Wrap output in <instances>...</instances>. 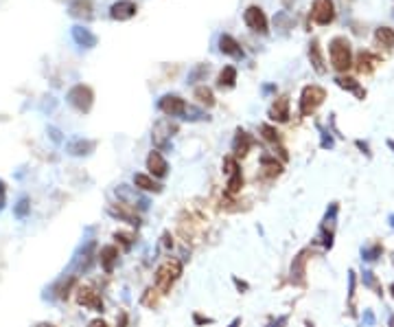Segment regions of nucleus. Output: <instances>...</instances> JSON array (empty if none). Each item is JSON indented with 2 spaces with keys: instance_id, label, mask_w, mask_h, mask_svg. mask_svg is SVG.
Returning a JSON list of instances; mask_svg holds the SVG:
<instances>
[{
  "instance_id": "nucleus-1",
  "label": "nucleus",
  "mask_w": 394,
  "mask_h": 327,
  "mask_svg": "<svg viewBox=\"0 0 394 327\" xmlns=\"http://www.w3.org/2000/svg\"><path fill=\"white\" fill-rule=\"evenodd\" d=\"M328 53H331V64L335 70H348L352 66V51H350V42L344 35H338L331 40L328 44Z\"/></svg>"
},
{
  "instance_id": "nucleus-2",
  "label": "nucleus",
  "mask_w": 394,
  "mask_h": 327,
  "mask_svg": "<svg viewBox=\"0 0 394 327\" xmlns=\"http://www.w3.org/2000/svg\"><path fill=\"white\" fill-rule=\"evenodd\" d=\"M180 275H182V264L178 259H167L158 268V272H155V285H158V290L162 294H167L173 288V283L180 279Z\"/></svg>"
},
{
  "instance_id": "nucleus-3",
  "label": "nucleus",
  "mask_w": 394,
  "mask_h": 327,
  "mask_svg": "<svg viewBox=\"0 0 394 327\" xmlns=\"http://www.w3.org/2000/svg\"><path fill=\"white\" fill-rule=\"evenodd\" d=\"M326 99V90L322 86H305L302 88V95H300V114L302 117H309L318 105H322V101Z\"/></svg>"
},
{
  "instance_id": "nucleus-4",
  "label": "nucleus",
  "mask_w": 394,
  "mask_h": 327,
  "mask_svg": "<svg viewBox=\"0 0 394 327\" xmlns=\"http://www.w3.org/2000/svg\"><path fill=\"white\" fill-rule=\"evenodd\" d=\"M66 99H68V103H70L75 110H79V112H90V108H92V103H94V93H92V88H90V86L77 84V86H72L70 90H68Z\"/></svg>"
},
{
  "instance_id": "nucleus-5",
  "label": "nucleus",
  "mask_w": 394,
  "mask_h": 327,
  "mask_svg": "<svg viewBox=\"0 0 394 327\" xmlns=\"http://www.w3.org/2000/svg\"><path fill=\"white\" fill-rule=\"evenodd\" d=\"M243 22L248 24V29H252L254 33H267V15L257 5L248 7L243 11Z\"/></svg>"
},
{
  "instance_id": "nucleus-6",
  "label": "nucleus",
  "mask_w": 394,
  "mask_h": 327,
  "mask_svg": "<svg viewBox=\"0 0 394 327\" xmlns=\"http://www.w3.org/2000/svg\"><path fill=\"white\" fill-rule=\"evenodd\" d=\"M158 108H160L162 114H167V117H182V114L188 112L186 101L178 95H164L158 101Z\"/></svg>"
},
{
  "instance_id": "nucleus-7",
  "label": "nucleus",
  "mask_w": 394,
  "mask_h": 327,
  "mask_svg": "<svg viewBox=\"0 0 394 327\" xmlns=\"http://www.w3.org/2000/svg\"><path fill=\"white\" fill-rule=\"evenodd\" d=\"M311 18L318 24H331L335 20L333 0H313V5H311Z\"/></svg>"
},
{
  "instance_id": "nucleus-8",
  "label": "nucleus",
  "mask_w": 394,
  "mask_h": 327,
  "mask_svg": "<svg viewBox=\"0 0 394 327\" xmlns=\"http://www.w3.org/2000/svg\"><path fill=\"white\" fill-rule=\"evenodd\" d=\"M309 248L300 250L298 255L291 261V270H289V279L293 285H305V275H307V259H309Z\"/></svg>"
},
{
  "instance_id": "nucleus-9",
  "label": "nucleus",
  "mask_w": 394,
  "mask_h": 327,
  "mask_svg": "<svg viewBox=\"0 0 394 327\" xmlns=\"http://www.w3.org/2000/svg\"><path fill=\"white\" fill-rule=\"evenodd\" d=\"M77 301H79V305H86L90 310H94V312H103V301L98 297V292L94 288H90V285H79Z\"/></svg>"
},
{
  "instance_id": "nucleus-10",
  "label": "nucleus",
  "mask_w": 394,
  "mask_h": 327,
  "mask_svg": "<svg viewBox=\"0 0 394 327\" xmlns=\"http://www.w3.org/2000/svg\"><path fill=\"white\" fill-rule=\"evenodd\" d=\"M108 211H110L112 217H119V220H123V222H127L131 226H141V215L136 213V209L131 207V204L116 202V204H112Z\"/></svg>"
},
{
  "instance_id": "nucleus-11",
  "label": "nucleus",
  "mask_w": 394,
  "mask_h": 327,
  "mask_svg": "<svg viewBox=\"0 0 394 327\" xmlns=\"http://www.w3.org/2000/svg\"><path fill=\"white\" fill-rule=\"evenodd\" d=\"M138 11V5L134 0H116L112 7H110V15L114 20L119 22H125V20H131Z\"/></svg>"
},
{
  "instance_id": "nucleus-12",
  "label": "nucleus",
  "mask_w": 394,
  "mask_h": 327,
  "mask_svg": "<svg viewBox=\"0 0 394 327\" xmlns=\"http://www.w3.org/2000/svg\"><path fill=\"white\" fill-rule=\"evenodd\" d=\"M147 169H149V174H151L153 178H164V176L169 174L167 160H164V156H162L158 150L149 152V156H147Z\"/></svg>"
},
{
  "instance_id": "nucleus-13",
  "label": "nucleus",
  "mask_w": 394,
  "mask_h": 327,
  "mask_svg": "<svg viewBox=\"0 0 394 327\" xmlns=\"http://www.w3.org/2000/svg\"><path fill=\"white\" fill-rule=\"evenodd\" d=\"M116 195L121 198V202H125V204H131V207H138V209H147L149 207V202H147V198H143V195H138V191H134L131 187L127 185H121L119 189H116Z\"/></svg>"
},
{
  "instance_id": "nucleus-14",
  "label": "nucleus",
  "mask_w": 394,
  "mask_h": 327,
  "mask_svg": "<svg viewBox=\"0 0 394 327\" xmlns=\"http://www.w3.org/2000/svg\"><path fill=\"white\" fill-rule=\"evenodd\" d=\"M219 51L224 53V55H228V57H234V60H241V57H243L241 44L237 42L232 35H228V33H224V35L219 38Z\"/></svg>"
},
{
  "instance_id": "nucleus-15",
  "label": "nucleus",
  "mask_w": 394,
  "mask_h": 327,
  "mask_svg": "<svg viewBox=\"0 0 394 327\" xmlns=\"http://www.w3.org/2000/svg\"><path fill=\"white\" fill-rule=\"evenodd\" d=\"M68 13L72 15V18L90 20L92 18V0H70Z\"/></svg>"
},
{
  "instance_id": "nucleus-16",
  "label": "nucleus",
  "mask_w": 394,
  "mask_h": 327,
  "mask_svg": "<svg viewBox=\"0 0 394 327\" xmlns=\"http://www.w3.org/2000/svg\"><path fill=\"white\" fill-rule=\"evenodd\" d=\"M171 132H175V125H171L169 121H158L153 128V143L158 147H167L169 145V138H171Z\"/></svg>"
},
{
  "instance_id": "nucleus-17",
  "label": "nucleus",
  "mask_w": 394,
  "mask_h": 327,
  "mask_svg": "<svg viewBox=\"0 0 394 327\" xmlns=\"http://www.w3.org/2000/svg\"><path fill=\"white\" fill-rule=\"evenodd\" d=\"M269 117L274 121H289V97L287 95H281L278 99L272 103V108H269Z\"/></svg>"
},
{
  "instance_id": "nucleus-18",
  "label": "nucleus",
  "mask_w": 394,
  "mask_h": 327,
  "mask_svg": "<svg viewBox=\"0 0 394 327\" xmlns=\"http://www.w3.org/2000/svg\"><path fill=\"white\" fill-rule=\"evenodd\" d=\"M72 40L84 48H94L96 42H98V38L92 33V31L84 29V27H72Z\"/></svg>"
},
{
  "instance_id": "nucleus-19",
  "label": "nucleus",
  "mask_w": 394,
  "mask_h": 327,
  "mask_svg": "<svg viewBox=\"0 0 394 327\" xmlns=\"http://www.w3.org/2000/svg\"><path fill=\"white\" fill-rule=\"evenodd\" d=\"M252 136L245 132V130H237V136H234V141H232V152H234V156H245V154L250 152V147H252Z\"/></svg>"
},
{
  "instance_id": "nucleus-20",
  "label": "nucleus",
  "mask_w": 394,
  "mask_h": 327,
  "mask_svg": "<svg viewBox=\"0 0 394 327\" xmlns=\"http://www.w3.org/2000/svg\"><path fill=\"white\" fill-rule=\"evenodd\" d=\"M309 60H311V66L318 75H324L326 72V66H324V57H322V48H320V42L313 40V42L309 44Z\"/></svg>"
},
{
  "instance_id": "nucleus-21",
  "label": "nucleus",
  "mask_w": 394,
  "mask_h": 327,
  "mask_svg": "<svg viewBox=\"0 0 394 327\" xmlns=\"http://www.w3.org/2000/svg\"><path fill=\"white\" fill-rule=\"evenodd\" d=\"M92 150H94V141H86V138H72L66 145V152L72 154V156H88Z\"/></svg>"
},
{
  "instance_id": "nucleus-22",
  "label": "nucleus",
  "mask_w": 394,
  "mask_h": 327,
  "mask_svg": "<svg viewBox=\"0 0 394 327\" xmlns=\"http://www.w3.org/2000/svg\"><path fill=\"white\" fill-rule=\"evenodd\" d=\"M119 259V248L116 246H103L101 252H98V261H101L103 270L105 272H112L114 270V264Z\"/></svg>"
},
{
  "instance_id": "nucleus-23",
  "label": "nucleus",
  "mask_w": 394,
  "mask_h": 327,
  "mask_svg": "<svg viewBox=\"0 0 394 327\" xmlns=\"http://www.w3.org/2000/svg\"><path fill=\"white\" fill-rule=\"evenodd\" d=\"M134 185H136V189H143V191H153V193L162 191V185L155 183V178L147 176V174H134Z\"/></svg>"
},
{
  "instance_id": "nucleus-24",
  "label": "nucleus",
  "mask_w": 394,
  "mask_h": 327,
  "mask_svg": "<svg viewBox=\"0 0 394 327\" xmlns=\"http://www.w3.org/2000/svg\"><path fill=\"white\" fill-rule=\"evenodd\" d=\"M234 84H237V68L224 66V70H221L219 77H217V86L221 90H230V88H234Z\"/></svg>"
},
{
  "instance_id": "nucleus-25",
  "label": "nucleus",
  "mask_w": 394,
  "mask_h": 327,
  "mask_svg": "<svg viewBox=\"0 0 394 327\" xmlns=\"http://www.w3.org/2000/svg\"><path fill=\"white\" fill-rule=\"evenodd\" d=\"M375 40H377V44H379V46L392 51V48H394V29H390V27H379V29L375 31Z\"/></svg>"
},
{
  "instance_id": "nucleus-26",
  "label": "nucleus",
  "mask_w": 394,
  "mask_h": 327,
  "mask_svg": "<svg viewBox=\"0 0 394 327\" xmlns=\"http://www.w3.org/2000/svg\"><path fill=\"white\" fill-rule=\"evenodd\" d=\"M375 64H377V57L370 51H361L357 55V70L359 72H372Z\"/></svg>"
},
{
  "instance_id": "nucleus-27",
  "label": "nucleus",
  "mask_w": 394,
  "mask_h": 327,
  "mask_svg": "<svg viewBox=\"0 0 394 327\" xmlns=\"http://www.w3.org/2000/svg\"><path fill=\"white\" fill-rule=\"evenodd\" d=\"M261 165H263V169H265V176L267 178H274V176H278L283 171V165L278 162L274 156H263L261 158Z\"/></svg>"
},
{
  "instance_id": "nucleus-28",
  "label": "nucleus",
  "mask_w": 394,
  "mask_h": 327,
  "mask_svg": "<svg viewBox=\"0 0 394 327\" xmlns=\"http://www.w3.org/2000/svg\"><path fill=\"white\" fill-rule=\"evenodd\" d=\"M195 99L202 105H206V108H212V105H215V95H212V90L208 86H197L195 88Z\"/></svg>"
},
{
  "instance_id": "nucleus-29",
  "label": "nucleus",
  "mask_w": 394,
  "mask_h": 327,
  "mask_svg": "<svg viewBox=\"0 0 394 327\" xmlns=\"http://www.w3.org/2000/svg\"><path fill=\"white\" fill-rule=\"evenodd\" d=\"M335 81H338V86H340V88H344V90L355 93V95L359 97V99H364V97H366V90H361V88H359L357 79H352V77H338Z\"/></svg>"
},
{
  "instance_id": "nucleus-30",
  "label": "nucleus",
  "mask_w": 394,
  "mask_h": 327,
  "mask_svg": "<svg viewBox=\"0 0 394 327\" xmlns=\"http://www.w3.org/2000/svg\"><path fill=\"white\" fill-rule=\"evenodd\" d=\"M241 187H243V174H241V169H237L234 174H230V178H228V193L230 195L239 193Z\"/></svg>"
},
{
  "instance_id": "nucleus-31",
  "label": "nucleus",
  "mask_w": 394,
  "mask_h": 327,
  "mask_svg": "<svg viewBox=\"0 0 394 327\" xmlns=\"http://www.w3.org/2000/svg\"><path fill=\"white\" fill-rule=\"evenodd\" d=\"M259 130H261V134H263V138H265V141H269V143H281V134H278V130H276L274 125L263 123Z\"/></svg>"
},
{
  "instance_id": "nucleus-32",
  "label": "nucleus",
  "mask_w": 394,
  "mask_h": 327,
  "mask_svg": "<svg viewBox=\"0 0 394 327\" xmlns=\"http://www.w3.org/2000/svg\"><path fill=\"white\" fill-rule=\"evenodd\" d=\"M208 70H210V66L208 64H197V66L188 72V84H197L202 77H206L208 75Z\"/></svg>"
},
{
  "instance_id": "nucleus-33",
  "label": "nucleus",
  "mask_w": 394,
  "mask_h": 327,
  "mask_svg": "<svg viewBox=\"0 0 394 327\" xmlns=\"http://www.w3.org/2000/svg\"><path fill=\"white\" fill-rule=\"evenodd\" d=\"M381 252H383L381 244H372V246H366L364 250H361V257H364L366 261H375V259L381 257Z\"/></svg>"
},
{
  "instance_id": "nucleus-34",
  "label": "nucleus",
  "mask_w": 394,
  "mask_h": 327,
  "mask_svg": "<svg viewBox=\"0 0 394 327\" xmlns=\"http://www.w3.org/2000/svg\"><path fill=\"white\" fill-rule=\"evenodd\" d=\"M153 292H155L153 288H147V290H145L143 299H141L143 305H147V307H153V305H155V294H153Z\"/></svg>"
},
{
  "instance_id": "nucleus-35",
  "label": "nucleus",
  "mask_w": 394,
  "mask_h": 327,
  "mask_svg": "<svg viewBox=\"0 0 394 327\" xmlns=\"http://www.w3.org/2000/svg\"><path fill=\"white\" fill-rule=\"evenodd\" d=\"M29 207H31L29 200H27V198H22V200L18 202V207H15V215H18V217H24V215L29 213Z\"/></svg>"
},
{
  "instance_id": "nucleus-36",
  "label": "nucleus",
  "mask_w": 394,
  "mask_h": 327,
  "mask_svg": "<svg viewBox=\"0 0 394 327\" xmlns=\"http://www.w3.org/2000/svg\"><path fill=\"white\" fill-rule=\"evenodd\" d=\"M364 285H368V288H375V290H379V285H377V277H375V272H370V270H366V272H364Z\"/></svg>"
},
{
  "instance_id": "nucleus-37",
  "label": "nucleus",
  "mask_w": 394,
  "mask_h": 327,
  "mask_svg": "<svg viewBox=\"0 0 394 327\" xmlns=\"http://www.w3.org/2000/svg\"><path fill=\"white\" fill-rule=\"evenodd\" d=\"M114 237H116V240H121L123 244H125V248H129V246H131V237H129V235H125V233H116Z\"/></svg>"
},
{
  "instance_id": "nucleus-38",
  "label": "nucleus",
  "mask_w": 394,
  "mask_h": 327,
  "mask_svg": "<svg viewBox=\"0 0 394 327\" xmlns=\"http://www.w3.org/2000/svg\"><path fill=\"white\" fill-rule=\"evenodd\" d=\"M193 321H195L197 325H204V323H212V318H208V316H202V314H195V316H193Z\"/></svg>"
},
{
  "instance_id": "nucleus-39",
  "label": "nucleus",
  "mask_w": 394,
  "mask_h": 327,
  "mask_svg": "<svg viewBox=\"0 0 394 327\" xmlns=\"http://www.w3.org/2000/svg\"><path fill=\"white\" fill-rule=\"evenodd\" d=\"M5 200H7V189H5V183L0 180V209L5 207Z\"/></svg>"
},
{
  "instance_id": "nucleus-40",
  "label": "nucleus",
  "mask_w": 394,
  "mask_h": 327,
  "mask_svg": "<svg viewBox=\"0 0 394 327\" xmlns=\"http://www.w3.org/2000/svg\"><path fill=\"white\" fill-rule=\"evenodd\" d=\"M234 285H237V288H239V290H243V292H248V290H250V285L245 283V281H241L239 277H234Z\"/></svg>"
},
{
  "instance_id": "nucleus-41",
  "label": "nucleus",
  "mask_w": 394,
  "mask_h": 327,
  "mask_svg": "<svg viewBox=\"0 0 394 327\" xmlns=\"http://www.w3.org/2000/svg\"><path fill=\"white\" fill-rule=\"evenodd\" d=\"M364 323H366V325H375V314H372V312H366V314H364Z\"/></svg>"
},
{
  "instance_id": "nucleus-42",
  "label": "nucleus",
  "mask_w": 394,
  "mask_h": 327,
  "mask_svg": "<svg viewBox=\"0 0 394 327\" xmlns=\"http://www.w3.org/2000/svg\"><path fill=\"white\" fill-rule=\"evenodd\" d=\"M116 327H127V314H125V312L119 316V325H116Z\"/></svg>"
},
{
  "instance_id": "nucleus-43",
  "label": "nucleus",
  "mask_w": 394,
  "mask_h": 327,
  "mask_svg": "<svg viewBox=\"0 0 394 327\" xmlns=\"http://www.w3.org/2000/svg\"><path fill=\"white\" fill-rule=\"evenodd\" d=\"M90 327H108V325H105L103 318H94V321L90 323Z\"/></svg>"
},
{
  "instance_id": "nucleus-44",
  "label": "nucleus",
  "mask_w": 394,
  "mask_h": 327,
  "mask_svg": "<svg viewBox=\"0 0 394 327\" xmlns=\"http://www.w3.org/2000/svg\"><path fill=\"white\" fill-rule=\"evenodd\" d=\"M162 240H164L162 244H164V246H167V248H171V246H173V242L169 240V233H164V235H162Z\"/></svg>"
},
{
  "instance_id": "nucleus-45",
  "label": "nucleus",
  "mask_w": 394,
  "mask_h": 327,
  "mask_svg": "<svg viewBox=\"0 0 394 327\" xmlns=\"http://www.w3.org/2000/svg\"><path fill=\"white\" fill-rule=\"evenodd\" d=\"M239 325H241V318H234L232 325H230V327H239Z\"/></svg>"
},
{
  "instance_id": "nucleus-46",
  "label": "nucleus",
  "mask_w": 394,
  "mask_h": 327,
  "mask_svg": "<svg viewBox=\"0 0 394 327\" xmlns=\"http://www.w3.org/2000/svg\"><path fill=\"white\" fill-rule=\"evenodd\" d=\"M388 145H390V147H392V150H394V141H388Z\"/></svg>"
},
{
  "instance_id": "nucleus-47",
  "label": "nucleus",
  "mask_w": 394,
  "mask_h": 327,
  "mask_svg": "<svg viewBox=\"0 0 394 327\" xmlns=\"http://www.w3.org/2000/svg\"><path fill=\"white\" fill-rule=\"evenodd\" d=\"M390 222H392V226H394V217H390Z\"/></svg>"
},
{
  "instance_id": "nucleus-48",
  "label": "nucleus",
  "mask_w": 394,
  "mask_h": 327,
  "mask_svg": "<svg viewBox=\"0 0 394 327\" xmlns=\"http://www.w3.org/2000/svg\"><path fill=\"white\" fill-rule=\"evenodd\" d=\"M392 297H394V283H392Z\"/></svg>"
}]
</instances>
